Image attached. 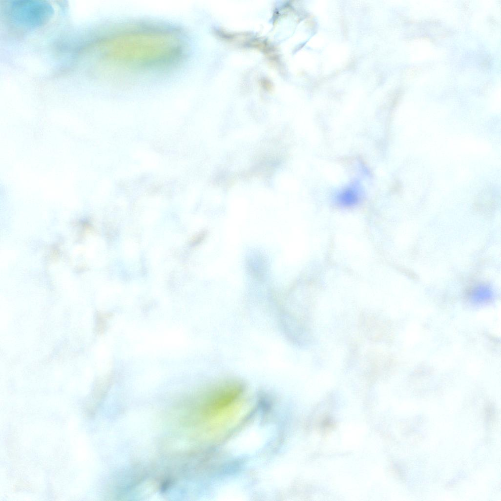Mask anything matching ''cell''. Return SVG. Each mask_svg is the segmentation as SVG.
Wrapping results in <instances>:
<instances>
[{"instance_id":"obj_1","label":"cell","mask_w":501,"mask_h":501,"mask_svg":"<svg viewBox=\"0 0 501 501\" xmlns=\"http://www.w3.org/2000/svg\"><path fill=\"white\" fill-rule=\"evenodd\" d=\"M54 8L43 0H12L4 4L3 14L9 26L16 31L28 32L46 24Z\"/></svg>"},{"instance_id":"obj_2","label":"cell","mask_w":501,"mask_h":501,"mask_svg":"<svg viewBox=\"0 0 501 501\" xmlns=\"http://www.w3.org/2000/svg\"><path fill=\"white\" fill-rule=\"evenodd\" d=\"M361 198V189L357 183H354L341 191L336 197V202L342 207H350L357 205Z\"/></svg>"}]
</instances>
